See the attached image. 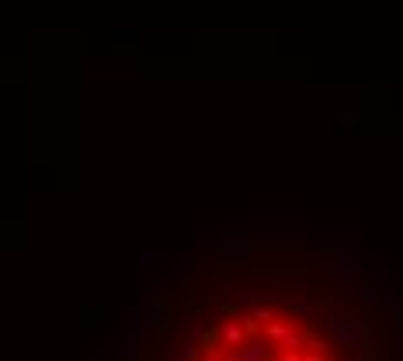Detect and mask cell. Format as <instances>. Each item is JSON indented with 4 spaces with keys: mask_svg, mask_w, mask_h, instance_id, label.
<instances>
[{
    "mask_svg": "<svg viewBox=\"0 0 403 361\" xmlns=\"http://www.w3.org/2000/svg\"><path fill=\"white\" fill-rule=\"evenodd\" d=\"M265 361H282V358H275V354H271V358H265Z\"/></svg>",
    "mask_w": 403,
    "mask_h": 361,
    "instance_id": "ac0fdd59",
    "label": "cell"
},
{
    "mask_svg": "<svg viewBox=\"0 0 403 361\" xmlns=\"http://www.w3.org/2000/svg\"><path fill=\"white\" fill-rule=\"evenodd\" d=\"M240 358L244 361H265V358H271V340L268 337H247L240 344Z\"/></svg>",
    "mask_w": 403,
    "mask_h": 361,
    "instance_id": "52a82bcc",
    "label": "cell"
},
{
    "mask_svg": "<svg viewBox=\"0 0 403 361\" xmlns=\"http://www.w3.org/2000/svg\"><path fill=\"white\" fill-rule=\"evenodd\" d=\"M323 330H327V337L334 340V347H337V351H355L361 340H368V337H365V326H361L358 319H351V316L337 312L334 306L323 312Z\"/></svg>",
    "mask_w": 403,
    "mask_h": 361,
    "instance_id": "7a4b0ae2",
    "label": "cell"
},
{
    "mask_svg": "<svg viewBox=\"0 0 403 361\" xmlns=\"http://www.w3.org/2000/svg\"><path fill=\"white\" fill-rule=\"evenodd\" d=\"M122 326L139 330V326H143V306H125V309H122Z\"/></svg>",
    "mask_w": 403,
    "mask_h": 361,
    "instance_id": "7c38bea8",
    "label": "cell"
},
{
    "mask_svg": "<svg viewBox=\"0 0 403 361\" xmlns=\"http://www.w3.org/2000/svg\"><path fill=\"white\" fill-rule=\"evenodd\" d=\"M111 354H115V358H122V361H136V358H143L139 330H129V326L115 330V333H111Z\"/></svg>",
    "mask_w": 403,
    "mask_h": 361,
    "instance_id": "3957f363",
    "label": "cell"
},
{
    "mask_svg": "<svg viewBox=\"0 0 403 361\" xmlns=\"http://www.w3.org/2000/svg\"><path fill=\"white\" fill-rule=\"evenodd\" d=\"M163 261H167V250L163 247H139L136 250V274L139 278H150Z\"/></svg>",
    "mask_w": 403,
    "mask_h": 361,
    "instance_id": "277c9868",
    "label": "cell"
},
{
    "mask_svg": "<svg viewBox=\"0 0 403 361\" xmlns=\"http://www.w3.org/2000/svg\"><path fill=\"white\" fill-rule=\"evenodd\" d=\"M292 326H296L292 319H282V316H275L271 323H265V337H268V340H271V344L278 347V344H282V340H285V337L292 333Z\"/></svg>",
    "mask_w": 403,
    "mask_h": 361,
    "instance_id": "8fae6325",
    "label": "cell"
},
{
    "mask_svg": "<svg viewBox=\"0 0 403 361\" xmlns=\"http://www.w3.org/2000/svg\"><path fill=\"white\" fill-rule=\"evenodd\" d=\"M285 306H289L292 316H306L313 302H310V295H292V299H285Z\"/></svg>",
    "mask_w": 403,
    "mask_h": 361,
    "instance_id": "4fadbf2b",
    "label": "cell"
},
{
    "mask_svg": "<svg viewBox=\"0 0 403 361\" xmlns=\"http://www.w3.org/2000/svg\"><path fill=\"white\" fill-rule=\"evenodd\" d=\"M313 344V326H292V333L278 344L282 351H306Z\"/></svg>",
    "mask_w": 403,
    "mask_h": 361,
    "instance_id": "9c48e42d",
    "label": "cell"
},
{
    "mask_svg": "<svg viewBox=\"0 0 403 361\" xmlns=\"http://www.w3.org/2000/svg\"><path fill=\"white\" fill-rule=\"evenodd\" d=\"M195 250H216V254H247L251 250V236H247V226L240 222H226L216 236L202 233L195 236Z\"/></svg>",
    "mask_w": 403,
    "mask_h": 361,
    "instance_id": "6da1fadb",
    "label": "cell"
},
{
    "mask_svg": "<svg viewBox=\"0 0 403 361\" xmlns=\"http://www.w3.org/2000/svg\"><path fill=\"white\" fill-rule=\"evenodd\" d=\"M386 358H389V361H403V333H400V330H393V337H389V351H386Z\"/></svg>",
    "mask_w": 403,
    "mask_h": 361,
    "instance_id": "5bb4252c",
    "label": "cell"
},
{
    "mask_svg": "<svg viewBox=\"0 0 403 361\" xmlns=\"http://www.w3.org/2000/svg\"><path fill=\"white\" fill-rule=\"evenodd\" d=\"M174 312H177V306H174V302H156V312H153V316H150V323H146V326H150V333H153V337H160V333L170 326Z\"/></svg>",
    "mask_w": 403,
    "mask_h": 361,
    "instance_id": "ba28073f",
    "label": "cell"
},
{
    "mask_svg": "<svg viewBox=\"0 0 403 361\" xmlns=\"http://www.w3.org/2000/svg\"><path fill=\"white\" fill-rule=\"evenodd\" d=\"M150 361H163V358H150Z\"/></svg>",
    "mask_w": 403,
    "mask_h": 361,
    "instance_id": "d6986e66",
    "label": "cell"
},
{
    "mask_svg": "<svg viewBox=\"0 0 403 361\" xmlns=\"http://www.w3.org/2000/svg\"><path fill=\"white\" fill-rule=\"evenodd\" d=\"M244 306V323H247V330H258V323H271L278 312H275V306H265V302H240Z\"/></svg>",
    "mask_w": 403,
    "mask_h": 361,
    "instance_id": "8992f818",
    "label": "cell"
},
{
    "mask_svg": "<svg viewBox=\"0 0 403 361\" xmlns=\"http://www.w3.org/2000/svg\"><path fill=\"white\" fill-rule=\"evenodd\" d=\"M247 323H244V316H230V319H223L220 323V344L223 347H240L244 340H247Z\"/></svg>",
    "mask_w": 403,
    "mask_h": 361,
    "instance_id": "5b68a950",
    "label": "cell"
},
{
    "mask_svg": "<svg viewBox=\"0 0 403 361\" xmlns=\"http://www.w3.org/2000/svg\"><path fill=\"white\" fill-rule=\"evenodd\" d=\"M209 333H213V326H209L206 319H195V323H191V340H198L202 347H206V340H209Z\"/></svg>",
    "mask_w": 403,
    "mask_h": 361,
    "instance_id": "9a60e30c",
    "label": "cell"
},
{
    "mask_svg": "<svg viewBox=\"0 0 403 361\" xmlns=\"http://www.w3.org/2000/svg\"><path fill=\"white\" fill-rule=\"evenodd\" d=\"M278 358H282V361H303V351H282Z\"/></svg>",
    "mask_w": 403,
    "mask_h": 361,
    "instance_id": "e0dca14e",
    "label": "cell"
},
{
    "mask_svg": "<svg viewBox=\"0 0 403 361\" xmlns=\"http://www.w3.org/2000/svg\"><path fill=\"white\" fill-rule=\"evenodd\" d=\"M177 358H181V361H202V344H198V340H188V344L177 351Z\"/></svg>",
    "mask_w": 403,
    "mask_h": 361,
    "instance_id": "2e32d148",
    "label": "cell"
},
{
    "mask_svg": "<svg viewBox=\"0 0 403 361\" xmlns=\"http://www.w3.org/2000/svg\"><path fill=\"white\" fill-rule=\"evenodd\" d=\"M348 299H355V302H361V306H379V302H389V299H386V295H382L375 285H368V281H358V285H355V292H351Z\"/></svg>",
    "mask_w": 403,
    "mask_h": 361,
    "instance_id": "30bf717a",
    "label": "cell"
}]
</instances>
